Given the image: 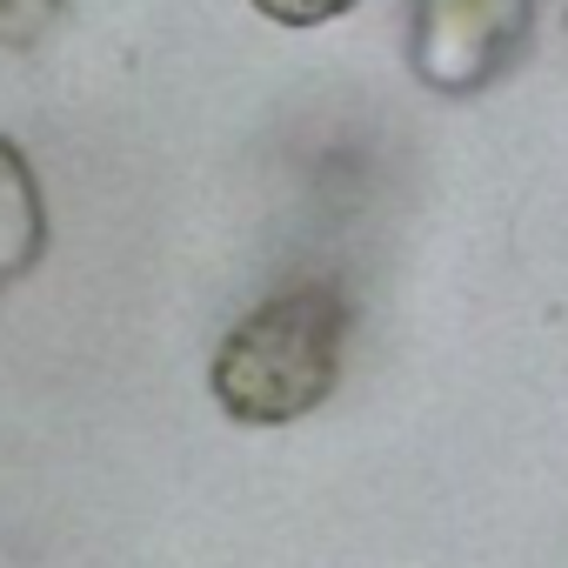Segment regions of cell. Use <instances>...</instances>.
Segmentation results:
<instances>
[{
  "label": "cell",
  "instance_id": "3",
  "mask_svg": "<svg viewBox=\"0 0 568 568\" xmlns=\"http://www.w3.org/2000/svg\"><path fill=\"white\" fill-rule=\"evenodd\" d=\"M48 254V201H41V174L34 161L0 134V295L21 274H34Z\"/></svg>",
  "mask_w": 568,
  "mask_h": 568
},
{
  "label": "cell",
  "instance_id": "4",
  "mask_svg": "<svg viewBox=\"0 0 568 568\" xmlns=\"http://www.w3.org/2000/svg\"><path fill=\"white\" fill-rule=\"evenodd\" d=\"M61 14L68 0H0V48H34Z\"/></svg>",
  "mask_w": 568,
  "mask_h": 568
},
{
  "label": "cell",
  "instance_id": "1",
  "mask_svg": "<svg viewBox=\"0 0 568 568\" xmlns=\"http://www.w3.org/2000/svg\"><path fill=\"white\" fill-rule=\"evenodd\" d=\"M342 355H348V295L335 281H295L221 335L207 362V395L241 428H281L315 415L335 395Z\"/></svg>",
  "mask_w": 568,
  "mask_h": 568
},
{
  "label": "cell",
  "instance_id": "2",
  "mask_svg": "<svg viewBox=\"0 0 568 568\" xmlns=\"http://www.w3.org/2000/svg\"><path fill=\"white\" fill-rule=\"evenodd\" d=\"M541 28V0H408V61L435 94H488L508 81Z\"/></svg>",
  "mask_w": 568,
  "mask_h": 568
},
{
  "label": "cell",
  "instance_id": "5",
  "mask_svg": "<svg viewBox=\"0 0 568 568\" xmlns=\"http://www.w3.org/2000/svg\"><path fill=\"white\" fill-rule=\"evenodd\" d=\"M254 8L281 28H322V21H342L348 8H362V0H254Z\"/></svg>",
  "mask_w": 568,
  "mask_h": 568
}]
</instances>
